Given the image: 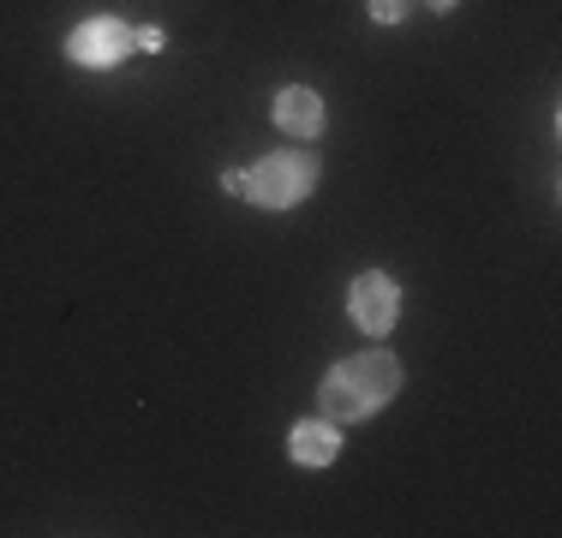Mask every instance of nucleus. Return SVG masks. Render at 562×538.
<instances>
[{
	"mask_svg": "<svg viewBox=\"0 0 562 538\" xmlns=\"http://www.w3.org/2000/svg\"><path fill=\"white\" fill-rule=\"evenodd\" d=\"M425 7H431V12H454L461 0H425Z\"/></svg>",
	"mask_w": 562,
	"mask_h": 538,
	"instance_id": "9",
	"label": "nucleus"
},
{
	"mask_svg": "<svg viewBox=\"0 0 562 538\" xmlns=\"http://www.w3.org/2000/svg\"><path fill=\"white\" fill-rule=\"evenodd\" d=\"M288 455H293L300 467H329V461L341 455V425H329L324 413H317V419H305V425H293Z\"/></svg>",
	"mask_w": 562,
	"mask_h": 538,
	"instance_id": "6",
	"label": "nucleus"
},
{
	"mask_svg": "<svg viewBox=\"0 0 562 538\" xmlns=\"http://www.w3.org/2000/svg\"><path fill=\"white\" fill-rule=\"evenodd\" d=\"M395 395H401V359L390 347H371V354H353L341 366H329V377L317 383V413L329 425H359L366 413H378Z\"/></svg>",
	"mask_w": 562,
	"mask_h": 538,
	"instance_id": "1",
	"label": "nucleus"
},
{
	"mask_svg": "<svg viewBox=\"0 0 562 538\" xmlns=\"http://www.w3.org/2000/svg\"><path fill=\"white\" fill-rule=\"evenodd\" d=\"M270 120L288 132V138H317V132H324V97L305 90V85H288V90H276Z\"/></svg>",
	"mask_w": 562,
	"mask_h": 538,
	"instance_id": "5",
	"label": "nucleus"
},
{
	"mask_svg": "<svg viewBox=\"0 0 562 538\" xmlns=\"http://www.w3.org/2000/svg\"><path fill=\"white\" fill-rule=\"evenodd\" d=\"M222 192H234V198H246V173H239V168H227V173H222Z\"/></svg>",
	"mask_w": 562,
	"mask_h": 538,
	"instance_id": "8",
	"label": "nucleus"
},
{
	"mask_svg": "<svg viewBox=\"0 0 562 538\" xmlns=\"http://www.w3.org/2000/svg\"><path fill=\"white\" fill-rule=\"evenodd\" d=\"M347 317H353L366 335H390L395 317H401V288H395V276L366 269V276L347 288Z\"/></svg>",
	"mask_w": 562,
	"mask_h": 538,
	"instance_id": "3",
	"label": "nucleus"
},
{
	"mask_svg": "<svg viewBox=\"0 0 562 538\" xmlns=\"http://www.w3.org/2000/svg\"><path fill=\"white\" fill-rule=\"evenodd\" d=\"M407 7H413V0H366V12H371L378 24H395V19H407Z\"/></svg>",
	"mask_w": 562,
	"mask_h": 538,
	"instance_id": "7",
	"label": "nucleus"
},
{
	"mask_svg": "<svg viewBox=\"0 0 562 538\" xmlns=\"http://www.w3.org/2000/svg\"><path fill=\"white\" fill-rule=\"evenodd\" d=\"M317 186V156L312 150H276L258 168H246V198L258 210H293Z\"/></svg>",
	"mask_w": 562,
	"mask_h": 538,
	"instance_id": "2",
	"label": "nucleus"
},
{
	"mask_svg": "<svg viewBox=\"0 0 562 538\" xmlns=\"http://www.w3.org/2000/svg\"><path fill=\"white\" fill-rule=\"evenodd\" d=\"M132 48H138V31L120 24V19H85L72 36H66L72 66H120Z\"/></svg>",
	"mask_w": 562,
	"mask_h": 538,
	"instance_id": "4",
	"label": "nucleus"
}]
</instances>
